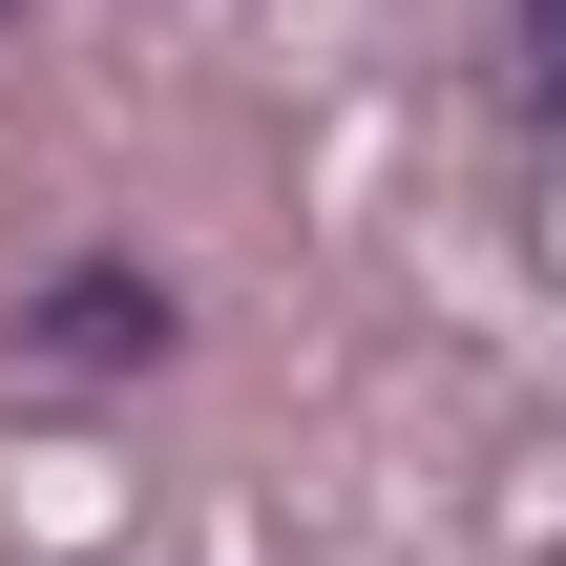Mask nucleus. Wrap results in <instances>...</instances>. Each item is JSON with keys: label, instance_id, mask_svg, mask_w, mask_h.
<instances>
[{"label": "nucleus", "instance_id": "obj_1", "mask_svg": "<svg viewBox=\"0 0 566 566\" xmlns=\"http://www.w3.org/2000/svg\"><path fill=\"white\" fill-rule=\"evenodd\" d=\"M525 126H566V0H525Z\"/></svg>", "mask_w": 566, "mask_h": 566}]
</instances>
